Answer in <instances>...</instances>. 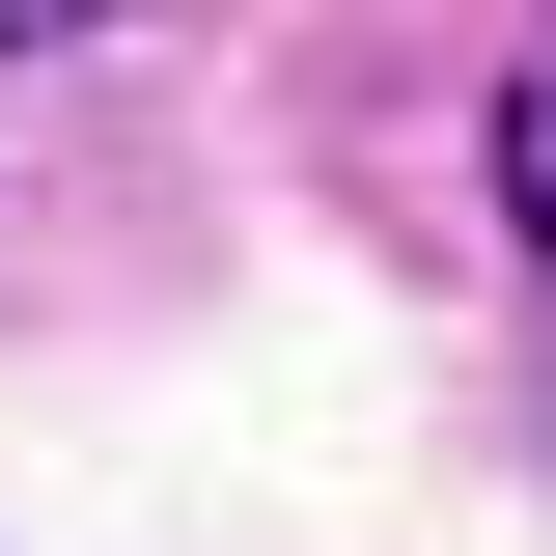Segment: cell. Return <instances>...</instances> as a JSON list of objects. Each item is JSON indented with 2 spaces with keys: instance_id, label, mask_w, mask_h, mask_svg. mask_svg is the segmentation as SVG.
I'll return each instance as SVG.
<instances>
[{
  "instance_id": "6da1fadb",
  "label": "cell",
  "mask_w": 556,
  "mask_h": 556,
  "mask_svg": "<svg viewBox=\"0 0 556 556\" xmlns=\"http://www.w3.org/2000/svg\"><path fill=\"white\" fill-rule=\"evenodd\" d=\"M501 195H529V251H556V28H529V84H501Z\"/></svg>"
},
{
  "instance_id": "7a4b0ae2",
  "label": "cell",
  "mask_w": 556,
  "mask_h": 556,
  "mask_svg": "<svg viewBox=\"0 0 556 556\" xmlns=\"http://www.w3.org/2000/svg\"><path fill=\"white\" fill-rule=\"evenodd\" d=\"M28 28H112V0H0V56H28Z\"/></svg>"
}]
</instances>
